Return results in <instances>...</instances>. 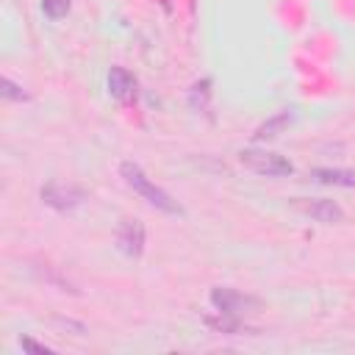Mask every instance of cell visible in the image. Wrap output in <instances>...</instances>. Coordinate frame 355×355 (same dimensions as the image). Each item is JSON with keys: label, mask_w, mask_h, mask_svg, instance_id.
Wrapping results in <instances>:
<instances>
[{"label": "cell", "mask_w": 355, "mask_h": 355, "mask_svg": "<svg viewBox=\"0 0 355 355\" xmlns=\"http://www.w3.org/2000/svg\"><path fill=\"white\" fill-rule=\"evenodd\" d=\"M119 175L125 178V183L136 191V194H141L153 208H158V211H164V214H183L180 211V205L161 189V186H155L144 172H141V166L139 164H133V161H122V166H119Z\"/></svg>", "instance_id": "6da1fadb"}, {"label": "cell", "mask_w": 355, "mask_h": 355, "mask_svg": "<svg viewBox=\"0 0 355 355\" xmlns=\"http://www.w3.org/2000/svg\"><path fill=\"white\" fill-rule=\"evenodd\" d=\"M239 161L244 169L255 172V175H263V178H286L294 172V164L277 153H269V150H241L239 153Z\"/></svg>", "instance_id": "7a4b0ae2"}, {"label": "cell", "mask_w": 355, "mask_h": 355, "mask_svg": "<svg viewBox=\"0 0 355 355\" xmlns=\"http://www.w3.org/2000/svg\"><path fill=\"white\" fill-rule=\"evenodd\" d=\"M211 305L216 308V313L244 316V313H255L261 308V300L252 294H241L236 288H227V286H216V288H211Z\"/></svg>", "instance_id": "3957f363"}, {"label": "cell", "mask_w": 355, "mask_h": 355, "mask_svg": "<svg viewBox=\"0 0 355 355\" xmlns=\"http://www.w3.org/2000/svg\"><path fill=\"white\" fill-rule=\"evenodd\" d=\"M39 197H42L44 205H50V208H55V211H72V208H78V205L83 202V191H80V189H75V186H61V183H47V186H42Z\"/></svg>", "instance_id": "277c9868"}, {"label": "cell", "mask_w": 355, "mask_h": 355, "mask_svg": "<svg viewBox=\"0 0 355 355\" xmlns=\"http://www.w3.org/2000/svg\"><path fill=\"white\" fill-rule=\"evenodd\" d=\"M294 205L302 211V214H308V216H313L316 222H324V225H336V222H341L344 219V211L333 202V200H294Z\"/></svg>", "instance_id": "5b68a950"}, {"label": "cell", "mask_w": 355, "mask_h": 355, "mask_svg": "<svg viewBox=\"0 0 355 355\" xmlns=\"http://www.w3.org/2000/svg\"><path fill=\"white\" fill-rule=\"evenodd\" d=\"M116 244L125 255L130 258H139L144 252V225L136 222V219H125L119 233H116Z\"/></svg>", "instance_id": "8992f818"}, {"label": "cell", "mask_w": 355, "mask_h": 355, "mask_svg": "<svg viewBox=\"0 0 355 355\" xmlns=\"http://www.w3.org/2000/svg\"><path fill=\"white\" fill-rule=\"evenodd\" d=\"M108 92L111 97H116L119 103H128L136 94V80L125 67H111L108 72Z\"/></svg>", "instance_id": "52a82bcc"}, {"label": "cell", "mask_w": 355, "mask_h": 355, "mask_svg": "<svg viewBox=\"0 0 355 355\" xmlns=\"http://www.w3.org/2000/svg\"><path fill=\"white\" fill-rule=\"evenodd\" d=\"M311 178L316 183H324V186H355V169H330V166H319V169H311Z\"/></svg>", "instance_id": "ba28073f"}, {"label": "cell", "mask_w": 355, "mask_h": 355, "mask_svg": "<svg viewBox=\"0 0 355 355\" xmlns=\"http://www.w3.org/2000/svg\"><path fill=\"white\" fill-rule=\"evenodd\" d=\"M291 122V111H280L277 116H272V119H266L263 125H258V130L252 133V139L255 141H266V139H275L286 125Z\"/></svg>", "instance_id": "9c48e42d"}, {"label": "cell", "mask_w": 355, "mask_h": 355, "mask_svg": "<svg viewBox=\"0 0 355 355\" xmlns=\"http://www.w3.org/2000/svg\"><path fill=\"white\" fill-rule=\"evenodd\" d=\"M205 324L214 327V330H219V333H230V336H236V333H247V330H250L247 324H241V316H230V313L205 316Z\"/></svg>", "instance_id": "30bf717a"}, {"label": "cell", "mask_w": 355, "mask_h": 355, "mask_svg": "<svg viewBox=\"0 0 355 355\" xmlns=\"http://www.w3.org/2000/svg\"><path fill=\"white\" fill-rule=\"evenodd\" d=\"M208 86H211L208 78H202L200 83L191 86V92H189V103H191V108H205V105H208Z\"/></svg>", "instance_id": "8fae6325"}, {"label": "cell", "mask_w": 355, "mask_h": 355, "mask_svg": "<svg viewBox=\"0 0 355 355\" xmlns=\"http://www.w3.org/2000/svg\"><path fill=\"white\" fill-rule=\"evenodd\" d=\"M69 6H72L69 0H44L42 3V11H44L47 19H61V17H67Z\"/></svg>", "instance_id": "7c38bea8"}, {"label": "cell", "mask_w": 355, "mask_h": 355, "mask_svg": "<svg viewBox=\"0 0 355 355\" xmlns=\"http://www.w3.org/2000/svg\"><path fill=\"white\" fill-rule=\"evenodd\" d=\"M0 94H3L6 100H17V103L28 100V92H22V86H17L11 78H3V80H0Z\"/></svg>", "instance_id": "4fadbf2b"}, {"label": "cell", "mask_w": 355, "mask_h": 355, "mask_svg": "<svg viewBox=\"0 0 355 355\" xmlns=\"http://www.w3.org/2000/svg\"><path fill=\"white\" fill-rule=\"evenodd\" d=\"M19 347H22V349H28V352H42V355H50V352H53L50 347L39 344V341H33V338H28V336H22V338H19Z\"/></svg>", "instance_id": "5bb4252c"}]
</instances>
